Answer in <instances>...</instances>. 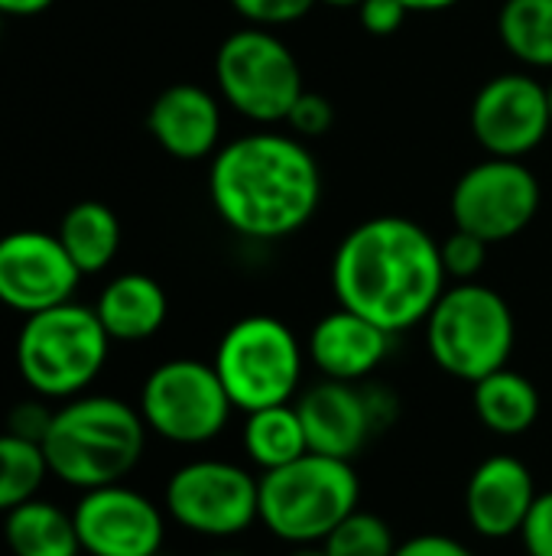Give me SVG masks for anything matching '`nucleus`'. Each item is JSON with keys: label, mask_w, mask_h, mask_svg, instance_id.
I'll return each instance as SVG.
<instances>
[{"label": "nucleus", "mask_w": 552, "mask_h": 556, "mask_svg": "<svg viewBox=\"0 0 552 556\" xmlns=\"http://www.w3.org/2000/svg\"><path fill=\"white\" fill-rule=\"evenodd\" d=\"M55 0H0V16H36Z\"/></svg>", "instance_id": "34"}, {"label": "nucleus", "mask_w": 552, "mask_h": 556, "mask_svg": "<svg viewBox=\"0 0 552 556\" xmlns=\"http://www.w3.org/2000/svg\"><path fill=\"white\" fill-rule=\"evenodd\" d=\"M338 306L371 319L390 336L426 323L446 290L439 241L416 222L377 215L351 228L332 257Z\"/></svg>", "instance_id": "1"}, {"label": "nucleus", "mask_w": 552, "mask_h": 556, "mask_svg": "<svg viewBox=\"0 0 552 556\" xmlns=\"http://www.w3.org/2000/svg\"><path fill=\"white\" fill-rule=\"evenodd\" d=\"M319 0H231V7L254 26H283L303 20Z\"/></svg>", "instance_id": "29"}, {"label": "nucleus", "mask_w": 552, "mask_h": 556, "mask_svg": "<svg viewBox=\"0 0 552 556\" xmlns=\"http://www.w3.org/2000/svg\"><path fill=\"white\" fill-rule=\"evenodd\" d=\"M111 336L94 309L62 303L26 316L16 339V368L39 397L81 394L107 362Z\"/></svg>", "instance_id": "6"}, {"label": "nucleus", "mask_w": 552, "mask_h": 556, "mask_svg": "<svg viewBox=\"0 0 552 556\" xmlns=\"http://www.w3.org/2000/svg\"><path fill=\"white\" fill-rule=\"evenodd\" d=\"M49 424H52V414H49L46 407H39V404L29 401V404H20V407L10 410V417H7V433H16V437L33 440V443L42 446V437H46Z\"/></svg>", "instance_id": "33"}, {"label": "nucleus", "mask_w": 552, "mask_h": 556, "mask_svg": "<svg viewBox=\"0 0 552 556\" xmlns=\"http://www.w3.org/2000/svg\"><path fill=\"white\" fill-rule=\"evenodd\" d=\"M215 371L234 410L254 414L293 404L303 381V345L277 316H244L218 342Z\"/></svg>", "instance_id": "7"}, {"label": "nucleus", "mask_w": 552, "mask_h": 556, "mask_svg": "<svg viewBox=\"0 0 552 556\" xmlns=\"http://www.w3.org/2000/svg\"><path fill=\"white\" fill-rule=\"evenodd\" d=\"M146 130L176 160H205L218 153L221 108L218 98L198 85H169L156 94L146 114Z\"/></svg>", "instance_id": "18"}, {"label": "nucleus", "mask_w": 552, "mask_h": 556, "mask_svg": "<svg viewBox=\"0 0 552 556\" xmlns=\"http://www.w3.org/2000/svg\"><path fill=\"white\" fill-rule=\"evenodd\" d=\"M410 10L400 0H364L358 7V20L371 36H394L407 23Z\"/></svg>", "instance_id": "31"}, {"label": "nucleus", "mask_w": 552, "mask_h": 556, "mask_svg": "<svg viewBox=\"0 0 552 556\" xmlns=\"http://www.w3.org/2000/svg\"><path fill=\"white\" fill-rule=\"evenodd\" d=\"M540 212V182L524 160L488 156L465 169L452 189V222L501 244L517 238Z\"/></svg>", "instance_id": "11"}, {"label": "nucleus", "mask_w": 552, "mask_h": 556, "mask_svg": "<svg viewBox=\"0 0 552 556\" xmlns=\"http://www.w3.org/2000/svg\"><path fill=\"white\" fill-rule=\"evenodd\" d=\"M81 270L59 235L10 231L0 238V303L33 316L72 300Z\"/></svg>", "instance_id": "14"}, {"label": "nucleus", "mask_w": 552, "mask_h": 556, "mask_svg": "<svg viewBox=\"0 0 552 556\" xmlns=\"http://www.w3.org/2000/svg\"><path fill=\"white\" fill-rule=\"evenodd\" d=\"M361 482L351 463L306 453L296 463L260 476V525L277 541L322 544L351 511H358Z\"/></svg>", "instance_id": "4"}, {"label": "nucleus", "mask_w": 552, "mask_h": 556, "mask_svg": "<svg viewBox=\"0 0 552 556\" xmlns=\"http://www.w3.org/2000/svg\"><path fill=\"white\" fill-rule=\"evenodd\" d=\"M296 410L306 427L309 453L319 456L351 463L377 433H384L364 384L322 378L319 384L299 394Z\"/></svg>", "instance_id": "15"}, {"label": "nucleus", "mask_w": 552, "mask_h": 556, "mask_svg": "<svg viewBox=\"0 0 552 556\" xmlns=\"http://www.w3.org/2000/svg\"><path fill=\"white\" fill-rule=\"evenodd\" d=\"M283 124H286V127L293 130V137H299V140H306V137H322V134H329V127L335 124V108H332V101H329L325 94L306 91V88H303V94L296 98V104L290 108V114H286Z\"/></svg>", "instance_id": "28"}, {"label": "nucleus", "mask_w": 552, "mask_h": 556, "mask_svg": "<svg viewBox=\"0 0 552 556\" xmlns=\"http://www.w3.org/2000/svg\"><path fill=\"white\" fill-rule=\"evenodd\" d=\"M146 424L137 407L94 394L75 397L52 414L42 437L49 472L81 492L124 482L143 456Z\"/></svg>", "instance_id": "3"}, {"label": "nucleus", "mask_w": 552, "mask_h": 556, "mask_svg": "<svg viewBox=\"0 0 552 556\" xmlns=\"http://www.w3.org/2000/svg\"><path fill=\"white\" fill-rule=\"evenodd\" d=\"M498 33L517 62L552 68V0H504Z\"/></svg>", "instance_id": "24"}, {"label": "nucleus", "mask_w": 552, "mask_h": 556, "mask_svg": "<svg viewBox=\"0 0 552 556\" xmlns=\"http://www.w3.org/2000/svg\"><path fill=\"white\" fill-rule=\"evenodd\" d=\"M423 326L436 368L465 384L508 368L517 339L508 300L475 280L446 287Z\"/></svg>", "instance_id": "5"}, {"label": "nucleus", "mask_w": 552, "mask_h": 556, "mask_svg": "<svg viewBox=\"0 0 552 556\" xmlns=\"http://www.w3.org/2000/svg\"><path fill=\"white\" fill-rule=\"evenodd\" d=\"M166 293L146 274H120L98 296V319L117 342H143L166 323Z\"/></svg>", "instance_id": "19"}, {"label": "nucleus", "mask_w": 552, "mask_h": 556, "mask_svg": "<svg viewBox=\"0 0 552 556\" xmlns=\"http://www.w3.org/2000/svg\"><path fill=\"white\" fill-rule=\"evenodd\" d=\"M244 417L247 420L241 430V443H244L247 459L260 472L283 469L309 453L306 427L299 420L296 404H277V407H264V410H254Z\"/></svg>", "instance_id": "22"}, {"label": "nucleus", "mask_w": 552, "mask_h": 556, "mask_svg": "<svg viewBox=\"0 0 552 556\" xmlns=\"http://www.w3.org/2000/svg\"><path fill=\"white\" fill-rule=\"evenodd\" d=\"M49 472L46 453L39 443L16 433H0V511H13L23 502H33Z\"/></svg>", "instance_id": "25"}, {"label": "nucleus", "mask_w": 552, "mask_h": 556, "mask_svg": "<svg viewBox=\"0 0 552 556\" xmlns=\"http://www.w3.org/2000/svg\"><path fill=\"white\" fill-rule=\"evenodd\" d=\"M322 547L329 556H394L397 538L381 515L358 508L322 541Z\"/></svg>", "instance_id": "26"}, {"label": "nucleus", "mask_w": 552, "mask_h": 556, "mask_svg": "<svg viewBox=\"0 0 552 556\" xmlns=\"http://www.w3.org/2000/svg\"><path fill=\"white\" fill-rule=\"evenodd\" d=\"M319 3H325V7H335V10H358L364 0H319Z\"/></svg>", "instance_id": "37"}, {"label": "nucleus", "mask_w": 552, "mask_h": 556, "mask_svg": "<svg viewBox=\"0 0 552 556\" xmlns=\"http://www.w3.org/2000/svg\"><path fill=\"white\" fill-rule=\"evenodd\" d=\"M390 342H394L390 332L338 306L335 313L322 316L312 326L306 352L322 378L361 384L384 365V358L390 355Z\"/></svg>", "instance_id": "17"}, {"label": "nucleus", "mask_w": 552, "mask_h": 556, "mask_svg": "<svg viewBox=\"0 0 552 556\" xmlns=\"http://www.w3.org/2000/svg\"><path fill=\"white\" fill-rule=\"evenodd\" d=\"M208 192L231 231L251 241H280L319 212L322 169L299 137L260 130L215 153Z\"/></svg>", "instance_id": "2"}, {"label": "nucleus", "mask_w": 552, "mask_h": 556, "mask_svg": "<svg viewBox=\"0 0 552 556\" xmlns=\"http://www.w3.org/2000/svg\"><path fill=\"white\" fill-rule=\"evenodd\" d=\"M3 538L13 556H78V531L75 518L52 502H23L20 508L7 511Z\"/></svg>", "instance_id": "21"}, {"label": "nucleus", "mask_w": 552, "mask_h": 556, "mask_svg": "<svg viewBox=\"0 0 552 556\" xmlns=\"http://www.w3.org/2000/svg\"><path fill=\"white\" fill-rule=\"evenodd\" d=\"M394 556H478L472 547H465L462 541L449 538V534H416L403 544H397Z\"/></svg>", "instance_id": "32"}, {"label": "nucleus", "mask_w": 552, "mask_h": 556, "mask_svg": "<svg viewBox=\"0 0 552 556\" xmlns=\"http://www.w3.org/2000/svg\"><path fill=\"white\" fill-rule=\"evenodd\" d=\"M410 13H439V10H449L455 7L459 0H400Z\"/></svg>", "instance_id": "35"}, {"label": "nucleus", "mask_w": 552, "mask_h": 556, "mask_svg": "<svg viewBox=\"0 0 552 556\" xmlns=\"http://www.w3.org/2000/svg\"><path fill=\"white\" fill-rule=\"evenodd\" d=\"M169 518L198 538H238L260 518V479L228 459H195L166 482Z\"/></svg>", "instance_id": "10"}, {"label": "nucleus", "mask_w": 552, "mask_h": 556, "mask_svg": "<svg viewBox=\"0 0 552 556\" xmlns=\"http://www.w3.org/2000/svg\"><path fill=\"white\" fill-rule=\"evenodd\" d=\"M221 98L257 124H283L303 94V72L290 46L264 26L231 33L215 55Z\"/></svg>", "instance_id": "8"}, {"label": "nucleus", "mask_w": 552, "mask_h": 556, "mask_svg": "<svg viewBox=\"0 0 552 556\" xmlns=\"http://www.w3.org/2000/svg\"><path fill=\"white\" fill-rule=\"evenodd\" d=\"M286 556H329L322 544H299V547H290Z\"/></svg>", "instance_id": "36"}, {"label": "nucleus", "mask_w": 552, "mask_h": 556, "mask_svg": "<svg viewBox=\"0 0 552 556\" xmlns=\"http://www.w3.org/2000/svg\"><path fill=\"white\" fill-rule=\"evenodd\" d=\"M478 424L495 437H524L540 417V391L521 371L501 368L472 384Z\"/></svg>", "instance_id": "20"}, {"label": "nucleus", "mask_w": 552, "mask_h": 556, "mask_svg": "<svg viewBox=\"0 0 552 556\" xmlns=\"http://www.w3.org/2000/svg\"><path fill=\"white\" fill-rule=\"evenodd\" d=\"M59 241L75 261V267L85 274L104 270L120 248V222L104 202H78L72 205L59 222Z\"/></svg>", "instance_id": "23"}, {"label": "nucleus", "mask_w": 552, "mask_h": 556, "mask_svg": "<svg viewBox=\"0 0 552 556\" xmlns=\"http://www.w3.org/2000/svg\"><path fill=\"white\" fill-rule=\"evenodd\" d=\"M140 417L150 433L176 446H205L231 420V397L215 365L172 358L153 368L140 391Z\"/></svg>", "instance_id": "9"}, {"label": "nucleus", "mask_w": 552, "mask_h": 556, "mask_svg": "<svg viewBox=\"0 0 552 556\" xmlns=\"http://www.w3.org/2000/svg\"><path fill=\"white\" fill-rule=\"evenodd\" d=\"M521 541H524L527 556H552V492L537 495L521 528Z\"/></svg>", "instance_id": "30"}, {"label": "nucleus", "mask_w": 552, "mask_h": 556, "mask_svg": "<svg viewBox=\"0 0 552 556\" xmlns=\"http://www.w3.org/2000/svg\"><path fill=\"white\" fill-rule=\"evenodd\" d=\"M550 127V91L527 72L495 75L472 101V134L491 156L521 160L534 153Z\"/></svg>", "instance_id": "12"}, {"label": "nucleus", "mask_w": 552, "mask_h": 556, "mask_svg": "<svg viewBox=\"0 0 552 556\" xmlns=\"http://www.w3.org/2000/svg\"><path fill=\"white\" fill-rule=\"evenodd\" d=\"M537 482L524 459L511 453H495L482 459L465 485V518L468 528L485 541H508L521 534L534 502Z\"/></svg>", "instance_id": "16"}, {"label": "nucleus", "mask_w": 552, "mask_h": 556, "mask_svg": "<svg viewBox=\"0 0 552 556\" xmlns=\"http://www.w3.org/2000/svg\"><path fill=\"white\" fill-rule=\"evenodd\" d=\"M547 91H550V117H552V85H550V88H547Z\"/></svg>", "instance_id": "38"}, {"label": "nucleus", "mask_w": 552, "mask_h": 556, "mask_svg": "<svg viewBox=\"0 0 552 556\" xmlns=\"http://www.w3.org/2000/svg\"><path fill=\"white\" fill-rule=\"evenodd\" d=\"M488 241L472 235V231H462L455 228L446 241H439V257H442V267H446V277L465 283V280H475L488 261Z\"/></svg>", "instance_id": "27"}, {"label": "nucleus", "mask_w": 552, "mask_h": 556, "mask_svg": "<svg viewBox=\"0 0 552 556\" xmlns=\"http://www.w3.org/2000/svg\"><path fill=\"white\" fill-rule=\"evenodd\" d=\"M72 518L88 556H159L166 538L163 511L120 482L85 492Z\"/></svg>", "instance_id": "13"}]
</instances>
